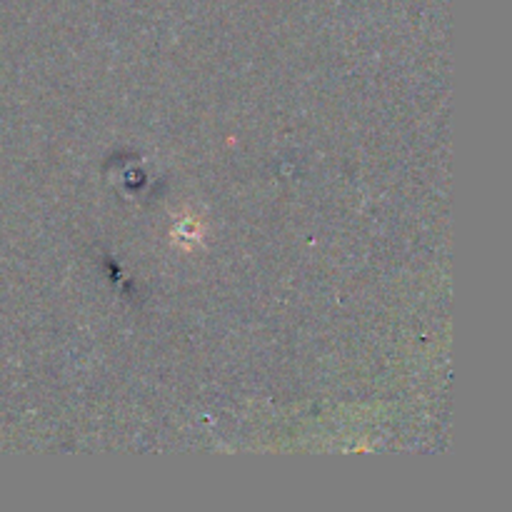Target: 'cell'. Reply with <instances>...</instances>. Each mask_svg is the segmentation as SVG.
Wrapping results in <instances>:
<instances>
[{"label":"cell","mask_w":512,"mask_h":512,"mask_svg":"<svg viewBox=\"0 0 512 512\" xmlns=\"http://www.w3.org/2000/svg\"><path fill=\"white\" fill-rule=\"evenodd\" d=\"M200 238H203V225L193 218L180 220L173 228V240L180 248H195L200 243Z\"/></svg>","instance_id":"6da1fadb"}]
</instances>
